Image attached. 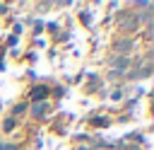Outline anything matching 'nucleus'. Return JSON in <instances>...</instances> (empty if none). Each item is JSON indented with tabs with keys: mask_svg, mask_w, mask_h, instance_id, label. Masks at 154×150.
I'll return each mask as SVG.
<instances>
[{
	"mask_svg": "<svg viewBox=\"0 0 154 150\" xmlns=\"http://www.w3.org/2000/svg\"><path fill=\"white\" fill-rule=\"evenodd\" d=\"M125 68H128V58H118V60H113V73H125Z\"/></svg>",
	"mask_w": 154,
	"mask_h": 150,
	"instance_id": "2",
	"label": "nucleus"
},
{
	"mask_svg": "<svg viewBox=\"0 0 154 150\" xmlns=\"http://www.w3.org/2000/svg\"><path fill=\"white\" fill-rule=\"evenodd\" d=\"M46 94H48V87H46V85H38V87H34V90H31V97H34L36 102H38V99H43Z\"/></svg>",
	"mask_w": 154,
	"mask_h": 150,
	"instance_id": "1",
	"label": "nucleus"
},
{
	"mask_svg": "<svg viewBox=\"0 0 154 150\" xmlns=\"http://www.w3.org/2000/svg\"><path fill=\"white\" fill-rule=\"evenodd\" d=\"M0 148H2V145H0Z\"/></svg>",
	"mask_w": 154,
	"mask_h": 150,
	"instance_id": "7",
	"label": "nucleus"
},
{
	"mask_svg": "<svg viewBox=\"0 0 154 150\" xmlns=\"http://www.w3.org/2000/svg\"><path fill=\"white\" fill-rule=\"evenodd\" d=\"M46 109H48V104H46V102H41V104H36V106H34V114H36V116H43V114H46Z\"/></svg>",
	"mask_w": 154,
	"mask_h": 150,
	"instance_id": "4",
	"label": "nucleus"
},
{
	"mask_svg": "<svg viewBox=\"0 0 154 150\" xmlns=\"http://www.w3.org/2000/svg\"><path fill=\"white\" fill-rule=\"evenodd\" d=\"M130 46H132V41H130V39H125V41H118V44H116V51H128Z\"/></svg>",
	"mask_w": 154,
	"mask_h": 150,
	"instance_id": "3",
	"label": "nucleus"
},
{
	"mask_svg": "<svg viewBox=\"0 0 154 150\" xmlns=\"http://www.w3.org/2000/svg\"><path fill=\"white\" fill-rule=\"evenodd\" d=\"M12 128H14V119H7L5 121V131H12Z\"/></svg>",
	"mask_w": 154,
	"mask_h": 150,
	"instance_id": "5",
	"label": "nucleus"
},
{
	"mask_svg": "<svg viewBox=\"0 0 154 150\" xmlns=\"http://www.w3.org/2000/svg\"><path fill=\"white\" fill-rule=\"evenodd\" d=\"M24 109H26V104H17V106H14V114H22Z\"/></svg>",
	"mask_w": 154,
	"mask_h": 150,
	"instance_id": "6",
	"label": "nucleus"
}]
</instances>
